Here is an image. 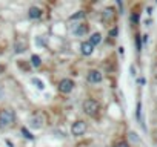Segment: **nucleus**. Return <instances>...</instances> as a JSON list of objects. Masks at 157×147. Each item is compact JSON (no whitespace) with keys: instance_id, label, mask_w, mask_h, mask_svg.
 <instances>
[{"instance_id":"10","label":"nucleus","mask_w":157,"mask_h":147,"mask_svg":"<svg viewBox=\"0 0 157 147\" xmlns=\"http://www.w3.org/2000/svg\"><path fill=\"white\" fill-rule=\"evenodd\" d=\"M100 41H102V35H100L99 32H96V34H93V35H91V40H90V43H91L93 46H94V45H99Z\"/></svg>"},{"instance_id":"7","label":"nucleus","mask_w":157,"mask_h":147,"mask_svg":"<svg viewBox=\"0 0 157 147\" xmlns=\"http://www.w3.org/2000/svg\"><path fill=\"white\" fill-rule=\"evenodd\" d=\"M28 16H29V19H40L42 17V9L33 6V8H29V14Z\"/></svg>"},{"instance_id":"12","label":"nucleus","mask_w":157,"mask_h":147,"mask_svg":"<svg viewBox=\"0 0 157 147\" xmlns=\"http://www.w3.org/2000/svg\"><path fill=\"white\" fill-rule=\"evenodd\" d=\"M33 84H36V86H37V89H40V91L45 88V86H43V83H42L39 78H33Z\"/></svg>"},{"instance_id":"6","label":"nucleus","mask_w":157,"mask_h":147,"mask_svg":"<svg viewBox=\"0 0 157 147\" xmlns=\"http://www.w3.org/2000/svg\"><path fill=\"white\" fill-rule=\"evenodd\" d=\"M82 54L83 55H91L93 54V51H94V46L90 43V41H85V43H82Z\"/></svg>"},{"instance_id":"1","label":"nucleus","mask_w":157,"mask_h":147,"mask_svg":"<svg viewBox=\"0 0 157 147\" xmlns=\"http://www.w3.org/2000/svg\"><path fill=\"white\" fill-rule=\"evenodd\" d=\"M16 121V113L13 109H3L0 112V127H10Z\"/></svg>"},{"instance_id":"4","label":"nucleus","mask_w":157,"mask_h":147,"mask_svg":"<svg viewBox=\"0 0 157 147\" xmlns=\"http://www.w3.org/2000/svg\"><path fill=\"white\" fill-rule=\"evenodd\" d=\"M72 88H74V83H72V80H69V78H65V80H62V81L59 83V91H60L62 94H69V92L72 91Z\"/></svg>"},{"instance_id":"11","label":"nucleus","mask_w":157,"mask_h":147,"mask_svg":"<svg viewBox=\"0 0 157 147\" xmlns=\"http://www.w3.org/2000/svg\"><path fill=\"white\" fill-rule=\"evenodd\" d=\"M31 63H33V66L39 67V66L42 64V60H40V57H39V55H33V57H31Z\"/></svg>"},{"instance_id":"9","label":"nucleus","mask_w":157,"mask_h":147,"mask_svg":"<svg viewBox=\"0 0 157 147\" xmlns=\"http://www.w3.org/2000/svg\"><path fill=\"white\" fill-rule=\"evenodd\" d=\"M74 32H75L77 35H85V34L88 32V26H86V25H80L78 28L74 29Z\"/></svg>"},{"instance_id":"5","label":"nucleus","mask_w":157,"mask_h":147,"mask_svg":"<svg viewBox=\"0 0 157 147\" xmlns=\"http://www.w3.org/2000/svg\"><path fill=\"white\" fill-rule=\"evenodd\" d=\"M88 81L90 83H99L102 81V74L99 70H90L88 74Z\"/></svg>"},{"instance_id":"13","label":"nucleus","mask_w":157,"mask_h":147,"mask_svg":"<svg viewBox=\"0 0 157 147\" xmlns=\"http://www.w3.org/2000/svg\"><path fill=\"white\" fill-rule=\"evenodd\" d=\"M22 133H23V135H25V136H26L28 139H33V135H31V133H29V132H28L26 129H22Z\"/></svg>"},{"instance_id":"15","label":"nucleus","mask_w":157,"mask_h":147,"mask_svg":"<svg viewBox=\"0 0 157 147\" xmlns=\"http://www.w3.org/2000/svg\"><path fill=\"white\" fill-rule=\"evenodd\" d=\"M3 70V66H0V72H2Z\"/></svg>"},{"instance_id":"3","label":"nucleus","mask_w":157,"mask_h":147,"mask_svg":"<svg viewBox=\"0 0 157 147\" xmlns=\"http://www.w3.org/2000/svg\"><path fill=\"white\" fill-rule=\"evenodd\" d=\"M71 132H72V135H75V136L83 135V133L86 132V123H85V121H75V123L72 124V127H71Z\"/></svg>"},{"instance_id":"8","label":"nucleus","mask_w":157,"mask_h":147,"mask_svg":"<svg viewBox=\"0 0 157 147\" xmlns=\"http://www.w3.org/2000/svg\"><path fill=\"white\" fill-rule=\"evenodd\" d=\"M40 121H43L40 115L33 117V118H31V126H33V127H36V129H39V127H42V123H40Z\"/></svg>"},{"instance_id":"2","label":"nucleus","mask_w":157,"mask_h":147,"mask_svg":"<svg viewBox=\"0 0 157 147\" xmlns=\"http://www.w3.org/2000/svg\"><path fill=\"white\" fill-rule=\"evenodd\" d=\"M83 110L88 113V115H96L97 113V110H99V103L96 101V100H86L85 103H83Z\"/></svg>"},{"instance_id":"14","label":"nucleus","mask_w":157,"mask_h":147,"mask_svg":"<svg viewBox=\"0 0 157 147\" xmlns=\"http://www.w3.org/2000/svg\"><path fill=\"white\" fill-rule=\"evenodd\" d=\"M116 147H128V144H125V142H120V144H117Z\"/></svg>"}]
</instances>
